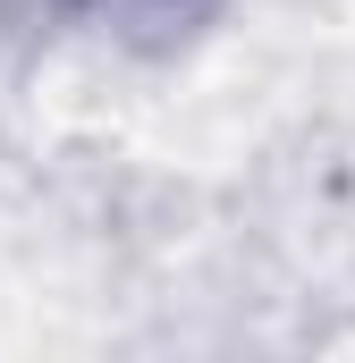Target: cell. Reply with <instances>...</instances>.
Instances as JSON below:
<instances>
[{
  "label": "cell",
  "instance_id": "cell-1",
  "mask_svg": "<svg viewBox=\"0 0 355 363\" xmlns=\"http://www.w3.org/2000/svg\"><path fill=\"white\" fill-rule=\"evenodd\" d=\"M102 34H119V43H136V51H170V43H186L220 0H77Z\"/></svg>",
  "mask_w": 355,
  "mask_h": 363
}]
</instances>
